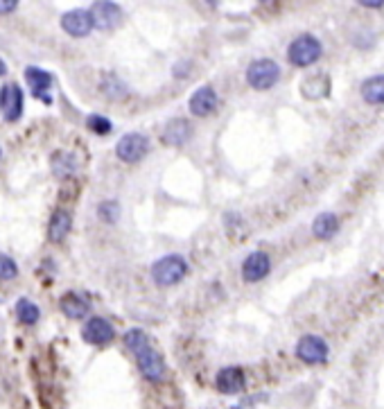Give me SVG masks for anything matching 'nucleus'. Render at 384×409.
Instances as JSON below:
<instances>
[{
	"instance_id": "obj_29",
	"label": "nucleus",
	"mask_w": 384,
	"mask_h": 409,
	"mask_svg": "<svg viewBox=\"0 0 384 409\" xmlns=\"http://www.w3.org/2000/svg\"><path fill=\"white\" fill-rule=\"evenodd\" d=\"M0 156H3V150H0Z\"/></svg>"
},
{
	"instance_id": "obj_22",
	"label": "nucleus",
	"mask_w": 384,
	"mask_h": 409,
	"mask_svg": "<svg viewBox=\"0 0 384 409\" xmlns=\"http://www.w3.org/2000/svg\"><path fill=\"white\" fill-rule=\"evenodd\" d=\"M16 315H18V319L23 321V324H28V326L36 324V321H39V317H41L39 305H34L30 299H21V301L16 303Z\"/></svg>"
},
{
	"instance_id": "obj_2",
	"label": "nucleus",
	"mask_w": 384,
	"mask_h": 409,
	"mask_svg": "<svg viewBox=\"0 0 384 409\" xmlns=\"http://www.w3.org/2000/svg\"><path fill=\"white\" fill-rule=\"evenodd\" d=\"M321 53H324V45H321L317 36L301 34L290 43L287 59H290V64L296 68H307V66L317 64V61L321 59Z\"/></svg>"
},
{
	"instance_id": "obj_4",
	"label": "nucleus",
	"mask_w": 384,
	"mask_h": 409,
	"mask_svg": "<svg viewBox=\"0 0 384 409\" xmlns=\"http://www.w3.org/2000/svg\"><path fill=\"white\" fill-rule=\"evenodd\" d=\"M280 80V66L274 59H256L246 68V82L256 91H269Z\"/></svg>"
},
{
	"instance_id": "obj_26",
	"label": "nucleus",
	"mask_w": 384,
	"mask_h": 409,
	"mask_svg": "<svg viewBox=\"0 0 384 409\" xmlns=\"http://www.w3.org/2000/svg\"><path fill=\"white\" fill-rule=\"evenodd\" d=\"M18 7L16 0H7V3H0V14H9V11H14Z\"/></svg>"
},
{
	"instance_id": "obj_6",
	"label": "nucleus",
	"mask_w": 384,
	"mask_h": 409,
	"mask_svg": "<svg viewBox=\"0 0 384 409\" xmlns=\"http://www.w3.org/2000/svg\"><path fill=\"white\" fill-rule=\"evenodd\" d=\"M328 353H330L328 344L319 334H305L296 344V357L305 364H324L328 359Z\"/></svg>"
},
{
	"instance_id": "obj_9",
	"label": "nucleus",
	"mask_w": 384,
	"mask_h": 409,
	"mask_svg": "<svg viewBox=\"0 0 384 409\" xmlns=\"http://www.w3.org/2000/svg\"><path fill=\"white\" fill-rule=\"evenodd\" d=\"M89 14L93 26L100 30H116L122 21V9L118 3H93Z\"/></svg>"
},
{
	"instance_id": "obj_3",
	"label": "nucleus",
	"mask_w": 384,
	"mask_h": 409,
	"mask_svg": "<svg viewBox=\"0 0 384 409\" xmlns=\"http://www.w3.org/2000/svg\"><path fill=\"white\" fill-rule=\"evenodd\" d=\"M185 274H188V263L177 253L163 256L152 265V278L158 288H172V285L181 283Z\"/></svg>"
},
{
	"instance_id": "obj_5",
	"label": "nucleus",
	"mask_w": 384,
	"mask_h": 409,
	"mask_svg": "<svg viewBox=\"0 0 384 409\" xmlns=\"http://www.w3.org/2000/svg\"><path fill=\"white\" fill-rule=\"evenodd\" d=\"M147 150H150V141H147V136L138 131L125 133L116 145V154L120 160H125V163H138L147 154Z\"/></svg>"
},
{
	"instance_id": "obj_11",
	"label": "nucleus",
	"mask_w": 384,
	"mask_h": 409,
	"mask_svg": "<svg viewBox=\"0 0 384 409\" xmlns=\"http://www.w3.org/2000/svg\"><path fill=\"white\" fill-rule=\"evenodd\" d=\"M0 111H3L5 120L16 122L23 114V91L16 84H7L0 91Z\"/></svg>"
},
{
	"instance_id": "obj_13",
	"label": "nucleus",
	"mask_w": 384,
	"mask_h": 409,
	"mask_svg": "<svg viewBox=\"0 0 384 409\" xmlns=\"http://www.w3.org/2000/svg\"><path fill=\"white\" fill-rule=\"evenodd\" d=\"M217 389L221 393H240L244 389V384H246V378H244V371L240 366H226V369H221L219 373H217Z\"/></svg>"
},
{
	"instance_id": "obj_27",
	"label": "nucleus",
	"mask_w": 384,
	"mask_h": 409,
	"mask_svg": "<svg viewBox=\"0 0 384 409\" xmlns=\"http://www.w3.org/2000/svg\"><path fill=\"white\" fill-rule=\"evenodd\" d=\"M359 5L366 7V9H382L384 7V3H380V0H378V3H359Z\"/></svg>"
},
{
	"instance_id": "obj_24",
	"label": "nucleus",
	"mask_w": 384,
	"mask_h": 409,
	"mask_svg": "<svg viewBox=\"0 0 384 409\" xmlns=\"http://www.w3.org/2000/svg\"><path fill=\"white\" fill-rule=\"evenodd\" d=\"M86 125H89V129L97 136H106L111 129H114V125H111V120L104 118V116H89L86 118Z\"/></svg>"
},
{
	"instance_id": "obj_7",
	"label": "nucleus",
	"mask_w": 384,
	"mask_h": 409,
	"mask_svg": "<svg viewBox=\"0 0 384 409\" xmlns=\"http://www.w3.org/2000/svg\"><path fill=\"white\" fill-rule=\"evenodd\" d=\"M114 337H116L114 326L102 317H91L82 328V339L91 346H106L114 342Z\"/></svg>"
},
{
	"instance_id": "obj_18",
	"label": "nucleus",
	"mask_w": 384,
	"mask_h": 409,
	"mask_svg": "<svg viewBox=\"0 0 384 409\" xmlns=\"http://www.w3.org/2000/svg\"><path fill=\"white\" fill-rule=\"evenodd\" d=\"M337 231H339V217L334 213H321L312 222V233L317 240H330V238H334Z\"/></svg>"
},
{
	"instance_id": "obj_10",
	"label": "nucleus",
	"mask_w": 384,
	"mask_h": 409,
	"mask_svg": "<svg viewBox=\"0 0 384 409\" xmlns=\"http://www.w3.org/2000/svg\"><path fill=\"white\" fill-rule=\"evenodd\" d=\"M269 271H271V260L265 251H253L242 263V278L246 283H260L269 276Z\"/></svg>"
},
{
	"instance_id": "obj_17",
	"label": "nucleus",
	"mask_w": 384,
	"mask_h": 409,
	"mask_svg": "<svg viewBox=\"0 0 384 409\" xmlns=\"http://www.w3.org/2000/svg\"><path fill=\"white\" fill-rule=\"evenodd\" d=\"M70 227H72L70 213H66V210H55L53 219H50V227H48V238H50L53 242L66 240V235L70 233Z\"/></svg>"
},
{
	"instance_id": "obj_16",
	"label": "nucleus",
	"mask_w": 384,
	"mask_h": 409,
	"mask_svg": "<svg viewBox=\"0 0 384 409\" xmlns=\"http://www.w3.org/2000/svg\"><path fill=\"white\" fill-rule=\"evenodd\" d=\"M59 307H61V312H64L68 319H84L86 315H89V310H91V305L86 303L82 296L75 294V292L61 296Z\"/></svg>"
},
{
	"instance_id": "obj_25",
	"label": "nucleus",
	"mask_w": 384,
	"mask_h": 409,
	"mask_svg": "<svg viewBox=\"0 0 384 409\" xmlns=\"http://www.w3.org/2000/svg\"><path fill=\"white\" fill-rule=\"evenodd\" d=\"M18 276V265L9 256L0 253V280H11Z\"/></svg>"
},
{
	"instance_id": "obj_28",
	"label": "nucleus",
	"mask_w": 384,
	"mask_h": 409,
	"mask_svg": "<svg viewBox=\"0 0 384 409\" xmlns=\"http://www.w3.org/2000/svg\"><path fill=\"white\" fill-rule=\"evenodd\" d=\"M5 72H7V66H5V61L0 59V75H5Z\"/></svg>"
},
{
	"instance_id": "obj_1",
	"label": "nucleus",
	"mask_w": 384,
	"mask_h": 409,
	"mask_svg": "<svg viewBox=\"0 0 384 409\" xmlns=\"http://www.w3.org/2000/svg\"><path fill=\"white\" fill-rule=\"evenodd\" d=\"M125 344H127V349L136 355V364H138L145 380L158 382V380L165 378L163 357L158 355V351L150 344V337H147L141 328H131L125 334Z\"/></svg>"
},
{
	"instance_id": "obj_23",
	"label": "nucleus",
	"mask_w": 384,
	"mask_h": 409,
	"mask_svg": "<svg viewBox=\"0 0 384 409\" xmlns=\"http://www.w3.org/2000/svg\"><path fill=\"white\" fill-rule=\"evenodd\" d=\"M97 215H100V219L106 222V224H116L118 217H120L118 202H104V204H100V208H97Z\"/></svg>"
},
{
	"instance_id": "obj_12",
	"label": "nucleus",
	"mask_w": 384,
	"mask_h": 409,
	"mask_svg": "<svg viewBox=\"0 0 384 409\" xmlns=\"http://www.w3.org/2000/svg\"><path fill=\"white\" fill-rule=\"evenodd\" d=\"M61 28H64L66 34L75 36V39H84V36H89L91 30H93V21H91V14L84 9H75V11H68L61 18Z\"/></svg>"
},
{
	"instance_id": "obj_19",
	"label": "nucleus",
	"mask_w": 384,
	"mask_h": 409,
	"mask_svg": "<svg viewBox=\"0 0 384 409\" xmlns=\"http://www.w3.org/2000/svg\"><path fill=\"white\" fill-rule=\"evenodd\" d=\"M359 91H362V97L366 104H373V107L384 104V75L368 77Z\"/></svg>"
},
{
	"instance_id": "obj_14",
	"label": "nucleus",
	"mask_w": 384,
	"mask_h": 409,
	"mask_svg": "<svg viewBox=\"0 0 384 409\" xmlns=\"http://www.w3.org/2000/svg\"><path fill=\"white\" fill-rule=\"evenodd\" d=\"M26 82L30 84L32 93L39 97V100H43L45 104H50V95H48V91H50L53 86V75L43 68H34L30 66L26 70Z\"/></svg>"
},
{
	"instance_id": "obj_15",
	"label": "nucleus",
	"mask_w": 384,
	"mask_h": 409,
	"mask_svg": "<svg viewBox=\"0 0 384 409\" xmlns=\"http://www.w3.org/2000/svg\"><path fill=\"white\" fill-rule=\"evenodd\" d=\"M190 136H192L190 122L183 120V118H175V120H170L168 125H165L163 143H168V145H183V143L190 141Z\"/></svg>"
},
{
	"instance_id": "obj_8",
	"label": "nucleus",
	"mask_w": 384,
	"mask_h": 409,
	"mask_svg": "<svg viewBox=\"0 0 384 409\" xmlns=\"http://www.w3.org/2000/svg\"><path fill=\"white\" fill-rule=\"evenodd\" d=\"M190 114L197 116V118H208L213 116L217 107H219V97L215 93L213 86H202V89H197L192 95H190Z\"/></svg>"
},
{
	"instance_id": "obj_20",
	"label": "nucleus",
	"mask_w": 384,
	"mask_h": 409,
	"mask_svg": "<svg viewBox=\"0 0 384 409\" xmlns=\"http://www.w3.org/2000/svg\"><path fill=\"white\" fill-rule=\"evenodd\" d=\"M77 168V158L75 154H70V152H57L53 156V170H55V175L57 177H68L72 175Z\"/></svg>"
},
{
	"instance_id": "obj_21",
	"label": "nucleus",
	"mask_w": 384,
	"mask_h": 409,
	"mask_svg": "<svg viewBox=\"0 0 384 409\" xmlns=\"http://www.w3.org/2000/svg\"><path fill=\"white\" fill-rule=\"evenodd\" d=\"M102 93L106 97H111V100H125L127 97V86L122 84L116 75H106L104 82H102Z\"/></svg>"
}]
</instances>
